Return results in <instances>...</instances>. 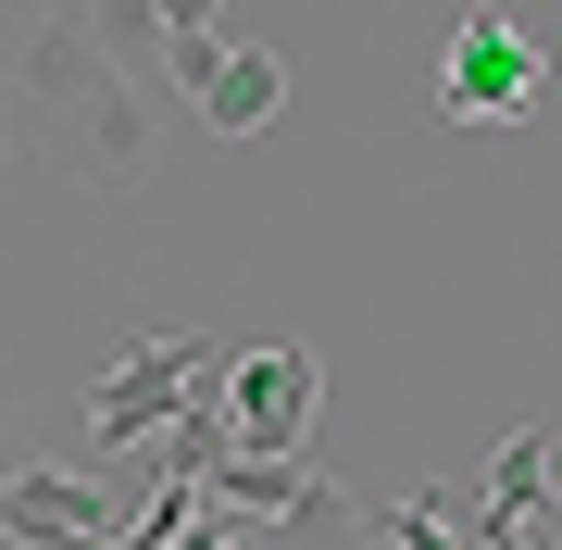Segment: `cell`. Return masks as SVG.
Wrapping results in <instances>:
<instances>
[{
  "label": "cell",
  "instance_id": "cell-1",
  "mask_svg": "<svg viewBox=\"0 0 562 550\" xmlns=\"http://www.w3.org/2000/svg\"><path fill=\"white\" fill-rule=\"evenodd\" d=\"M25 113H38V138L76 176H101V188L150 176V113H138L125 63L88 38V25H38V38H25Z\"/></svg>",
  "mask_w": 562,
  "mask_h": 550
},
{
  "label": "cell",
  "instance_id": "cell-2",
  "mask_svg": "<svg viewBox=\"0 0 562 550\" xmlns=\"http://www.w3.org/2000/svg\"><path fill=\"white\" fill-rule=\"evenodd\" d=\"M225 363H238L225 338H138L101 388H88V438L101 450H150L188 401H225Z\"/></svg>",
  "mask_w": 562,
  "mask_h": 550
},
{
  "label": "cell",
  "instance_id": "cell-3",
  "mask_svg": "<svg viewBox=\"0 0 562 550\" xmlns=\"http://www.w3.org/2000/svg\"><path fill=\"white\" fill-rule=\"evenodd\" d=\"M525 101H538V38L513 13H462L450 63H438V113L450 125H525Z\"/></svg>",
  "mask_w": 562,
  "mask_h": 550
},
{
  "label": "cell",
  "instance_id": "cell-9",
  "mask_svg": "<svg viewBox=\"0 0 562 550\" xmlns=\"http://www.w3.org/2000/svg\"><path fill=\"white\" fill-rule=\"evenodd\" d=\"M313 489H325L313 463H288V450H238V438L201 463V501H225V513H301Z\"/></svg>",
  "mask_w": 562,
  "mask_h": 550
},
{
  "label": "cell",
  "instance_id": "cell-5",
  "mask_svg": "<svg viewBox=\"0 0 562 550\" xmlns=\"http://www.w3.org/2000/svg\"><path fill=\"white\" fill-rule=\"evenodd\" d=\"M0 538H25V550H113L125 538V489H113V475L25 463L13 489H0Z\"/></svg>",
  "mask_w": 562,
  "mask_h": 550
},
{
  "label": "cell",
  "instance_id": "cell-4",
  "mask_svg": "<svg viewBox=\"0 0 562 550\" xmlns=\"http://www.w3.org/2000/svg\"><path fill=\"white\" fill-rule=\"evenodd\" d=\"M313 401H325V363H313V350H288V338H262V350L225 363V438H238V450H288V463H301Z\"/></svg>",
  "mask_w": 562,
  "mask_h": 550
},
{
  "label": "cell",
  "instance_id": "cell-6",
  "mask_svg": "<svg viewBox=\"0 0 562 550\" xmlns=\"http://www.w3.org/2000/svg\"><path fill=\"white\" fill-rule=\"evenodd\" d=\"M462 550H562V513H550V426H513V438H501L487 501L462 513Z\"/></svg>",
  "mask_w": 562,
  "mask_h": 550
},
{
  "label": "cell",
  "instance_id": "cell-7",
  "mask_svg": "<svg viewBox=\"0 0 562 550\" xmlns=\"http://www.w3.org/2000/svg\"><path fill=\"white\" fill-rule=\"evenodd\" d=\"M88 38H101L113 63H138V50L188 63V50L225 38V0H101V13H88Z\"/></svg>",
  "mask_w": 562,
  "mask_h": 550
},
{
  "label": "cell",
  "instance_id": "cell-8",
  "mask_svg": "<svg viewBox=\"0 0 562 550\" xmlns=\"http://www.w3.org/2000/svg\"><path fill=\"white\" fill-rule=\"evenodd\" d=\"M276 113H288V50H262V38H225L213 88H201V125H213V138H250V125H276Z\"/></svg>",
  "mask_w": 562,
  "mask_h": 550
},
{
  "label": "cell",
  "instance_id": "cell-10",
  "mask_svg": "<svg viewBox=\"0 0 562 550\" xmlns=\"http://www.w3.org/2000/svg\"><path fill=\"white\" fill-rule=\"evenodd\" d=\"M362 538H387V550H462L438 501H362Z\"/></svg>",
  "mask_w": 562,
  "mask_h": 550
}]
</instances>
